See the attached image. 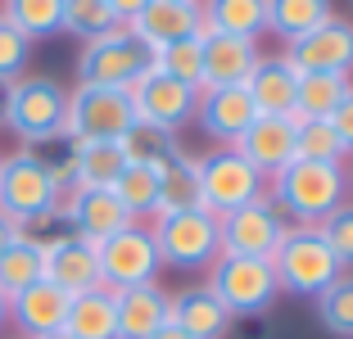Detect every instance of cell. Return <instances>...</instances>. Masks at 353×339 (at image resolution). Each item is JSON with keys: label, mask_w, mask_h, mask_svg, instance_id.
Instances as JSON below:
<instances>
[{"label": "cell", "mask_w": 353, "mask_h": 339, "mask_svg": "<svg viewBox=\"0 0 353 339\" xmlns=\"http://www.w3.org/2000/svg\"><path fill=\"white\" fill-rule=\"evenodd\" d=\"M268 199L285 213L290 226H322L349 199L344 163H308V158H294L290 167H281L268 181Z\"/></svg>", "instance_id": "1"}, {"label": "cell", "mask_w": 353, "mask_h": 339, "mask_svg": "<svg viewBox=\"0 0 353 339\" xmlns=\"http://www.w3.org/2000/svg\"><path fill=\"white\" fill-rule=\"evenodd\" d=\"M63 113H68V91L54 77H19L10 82L0 123L23 141V150H37L63 141Z\"/></svg>", "instance_id": "2"}, {"label": "cell", "mask_w": 353, "mask_h": 339, "mask_svg": "<svg viewBox=\"0 0 353 339\" xmlns=\"http://www.w3.org/2000/svg\"><path fill=\"white\" fill-rule=\"evenodd\" d=\"M268 263L276 271L281 294H294V298H317L344 271V263L331 254V245L322 240L317 226H290Z\"/></svg>", "instance_id": "3"}, {"label": "cell", "mask_w": 353, "mask_h": 339, "mask_svg": "<svg viewBox=\"0 0 353 339\" xmlns=\"http://www.w3.org/2000/svg\"><path fill=\"white\" fill-rule=\"evenodd\" d=\"M54 172L37 150H19V154L0 158V213L14 226H37L50 222L54 213Z\"/></svg>", "instance_id": "4"}, {"label": "cell", "mask_w": 353, "mask_h": 339, "mask_svg": "<svg viewBox=\"0 0 353 339\" xmlns=\"http://www.w3.org/2000/svg\"><path fill=\"white\" fill-rule=\"evenodd\" d=\"M150 68H154V50L145 41H136L127 28L104 32L95 41H82V50H77V86L132 91Z\"/></svg>", "instance_id": "5"}, {"label": "cell", "mask_w": 353, "mask_h": 339, "mask_svg": "<svg viewBox=\"0 0 353 339\" xmlns=\"http://www.w3.org/2000/svg\"><path fill=\"white\" fill-rule=\"evenodd\" d=\"M154 245L163 267L195 271L213 267V258L222 254V226L208 208H181V213H159L154 217Z\"/></svg>", "instance_id": "6"}, {"label": "cell", "mask_w": 353, "mask_h": 339, "mask_svg": "<svg viewBox=\"0 0 353 339\" xmlns=\"http://www.w3.org/2000/svg\"><path fill=\"white\" fill-rule=\"evenodd\" d=\"M199 195H204V208L213 217H227L268 195V176L236 145H222L213 154H199Z\"/></svg>", "instance_id": "7"}, {"label": "cell", "mask_w": 353, "mask_h": 339, "mask_svg": "<svg viewBox=\"0 0 353 339\" xmlns=\"http://www.w3.org/2000/svg\"><path fill=\"white\" fill-rule=\"evenodd\" d=\"M208 289L222 298V308L231 317H259L276 303L281 285L268 258H236V254H218L208 267Z\"/></svg>", "instance_id": "8"}, {"label": "cell", "mask_w": 353, "mask_h": 339, "mask_svg": "<svg viewBox=\"0 0 353 339\" xmlns=\"http://www.w3.org/2000/svg\"><path fill=\"white\" fill-rule=\"evenodd\" d=\"M95 258H100V285L114 289V294L136 289V285H154L159 271H163L154 231L141 226V222L123 226V231L109 236V240H100V245H95Z\"/></svg>", "instance_id": "9"}, {"label": "cell", "mask_w": 353, "mask_h": 339, "mask_svg": "<svg viewBox=\"0 0 353 339\" xmlns=\"http://www.w3.org/2000/svg\"><path fill=\"white\" fill-rule=\"evenodd\" d=\"M136 123L132 95L114 86H73L63 113V145L73 141H118Z\"/></svg>", "instance_id": "10"}, {"label": "cell", "mask_w": 353, "mask_h": 339, "mask_svg": "<svg viewBox=\"0 0 353 339\" xmlns=\"http://www.w3.org/2000/svg\"><path fill=\"white\" fill-rule=\"evenodd\" d=\"M218 226H222V254H236V258H272L281 236L290 231L285 213L268 195L227 213V217H218Z\"/></svg>", "instance_id": "11"}, {"label": "cell", "mask_w": 353, "mask_h": 339, "mask_svg": "<svg viewBox=\"0 0 353 339\" xmlns=\"http://www.w3.org/2000/svg\"><path fill=\"white\" fill-rule=\"evenodd\" d=\"M285 63L294 72H331V77H349L353 72V23L331 14L312 32H303L299 41H285Z\"/></svg>", "instance_id": "12"}, {"label": "cell", "mask_w": 353, "mask_h": 339, "mask_svg": "<svg viewBox=\"0 0 353 339\" xmlns=\"http://www.w3.org/2000/svg\"><path fill=\"white\" fill-rule=\"evenodd\" d=\"M127 95H132L136 123L163 127V132H181V127L195 118V104H199L195 86L176 82V77H168V72H159V68H150Z\"/></svg>", "instance_id": "13"}, {"label": "cell", "mask_w": 353, "mask_h": 339, "mask_svg": "<svg viewBox=\"0 0 353 339\" xmlns=\"http://www.w3.org/2000/svg\"><path fill=\"white\" fill-rule=\"evenodd\" d=\"M136 41H145L150 50H163L172 41H186L204 32V14H199V0H150L145 10L127 23Z\"/></svg>", "instance_id": "14"}, {"label": "cell", "mask_w": 353, "mask_h": 339, "mask_svg": "<svg viewBox=\"0 0 353 339\" xmlns=\"http://www.w3.org/2000/svg\"><path fill=\"white\" fill-rule=\"evenodd\" d=\"M46 245V280L59 285L63 294H86V289H100V258H95V245L73 231H63L54 240H41Z\"/></svg>", "instance_id": "15"}, {"label": "cell", "mask_w": 353, "mask_h": 339, "mask_svg": "<svg viewBox=\"0 0 353 339\" xmlns=\"http://www.w3.org/2000/svg\"><path fill=\"white\" fill-rule=\"evenodd\" d=\"M195 118H199V127H204L208 141L236 145L240 136L250 132V123L259 118V109H254V100H250L245 86H213V91H199Z\"/></svg>", "instance_id": "16"}, {"label": "cell", "mask_w": 353, "mask_h": 339, "mask_svg": "<svg viewBox=\"0 0 353 339\" xmlns=\"http://www.w3.org/2000/svg\"><path fill=\"white\" fill-rule=\"evenodd\" d=\"M68 303H73V294H63L59 285H50V280L41 276L37 285L19 289V294L10 298V321L19 326L23 339H41V335H50V330H63Z\"/></svg>", "instance_id": "17"}, {"label": "cell", "mask_w": 353, "mask_h": 339, "mask_svg": "<svg viewBox=\"0 0 353 339\" xmlns=\"http://www.w3.org/2000/svg\"><path fill=\"white\" fill-rule=\"evenodd\" d=\"M236 150L272 181L281 167H290V163H294V123H290V118H272V113H259V118L250 123V132L236 141Z\"/></svg>", "instance_id": "18"}, {"label": "cell", "mask_w": 353, "mask_h": 339, "mask_svg": "<svg viewBox=\"0 0 353 339\" xmlns=\"http://www.w3.org/2000/svg\"><path fill=\"white\" fill-rule=\"evenodd\" d=\"M168 321H172L181 335L190 339H227L231 330V312L222 308V298L213 294L208 285H186L172 294V312H168Z\"/></svg>", "instance_id": "19"}, {"label": "cell", "mask_w": 353, "mask_h": 339, "mask_svg": "<svg viewBox=\"0 0 353 339\" xmlns=\"http://www.w3.org/2000/svg\"><path fill=\"white\" fill-rule=\"evenodd\" d=\"M259 59H263L259 41H245V37H204V82H199V91L245 86Z\"/></svg>", "instance_id": "20"}, {"label": "cell", "mask_w": 353, "mask_h": 339, "mask_svg": "<svg viewBox=\"0 0 353 339\" xmlns=\"http://www.w3.org/2000/svg\"><path fill=\"white\" fill-rule=\"evenodd\" d=\"M245 91H250L254 109L259 113H272V118H285V113H294V95H299V72L285 63V54H263L259 63H254L250 82H245Z\"/></svg>", "instance_id": "21"}, {"label": "cell", "mask_w": 353, "mask_h": 339, "mask_svg": "<svg viewBox=\"0 0 353 339\" xmlns=\"http://www.w3.org/2000/svg\"><path fill=\"white\" fill-rule=\"evenodd\" d=\"M172 294L163 285H136L118 294V339H150L159 326H168Z\"/></svg>", "instance_id": "22"}, {"label": "cell", "mask_w": 353, "mask_h": 339, "mask_svg": "<svg viewBox=\"0 0 353 339\" xmlns=\"http://www.w3.org/2000/svg\"><path fill=\"white\" fill-rule=\"evenodd\" d=\"M204 37H245L259 41L268 32V0H199Z\"/></svg>", "instance_id": "23"}, {"label": "cell", "mask_w": 353, "mask_h": 339, "mask_svg": "<svg viewBox=\"0 0 353 339\" xmlns=\"http://www.w3.org/2000/svg\"><path fill=\"white\" fill-rule=\"evenodd\" d=\"M68 167H73L77 190H109L118 172L127 167L118 141H73L68 145Z\"/></svg>", "instance_id": "24"}, {"label": "cell", "mask_w": 353, "mask_h": 339, "mask_svg": "<svg viewBox=\"0 0 353 339\" xmlns=\"http://www.w3.org/2000/svg\"><path fill=\"white\" fill-rule=\"evenodd\" d=\"M63 330L77 339H118V294L104 285L86 289V294H73Z\"/></svg>", "instance_id": "25"}, {"label": "cell", "mask_w": 353, "mask_h": 339, "mask_svg": "<svg viewBox=\"0 0 353 339\" xmlns=\"http://www.w3.org/2000/svg\"><path fill=\"white\" fill-rule=\"evenodd\" d=\"M46 276V245L32 231H19L10 245L0 249V294L14 298L19 289L37 285Z\"/></svg>", "instance_id": "26"}, {"label": "cell", "mask_w": 353, "mask_h": 339, "mask_svg": "<svg viewBox=\"0 0 353 339\" xmlns=\"http://www.w3.org/2000/svg\"><path fill=\"white\" fill-rule=\"evenodd\" d=\"M181 208H204L199 195V154L176 150L159 167V213H181Z\"/></svg>", "instance_id": "27"}, {"label": "cell", "mask_w": 353, "mask_h": 339, "mask_svg": "<svg viewBox=\"0 0 353 339\" xmlns=\"http://www.w3.org/2000/svg\"><path fill=\"white\" fill-rule=\"evenodd\" d=\"M0 19L28 41H50L63 32V0H0Z\"/></svg>", "instance_id": "28"}, {"label": "cell", "mask_w": 353, "mask_h": 339, "mask_svg": "<svg viewBox=\"0 0 353 339\" xmlns=\"http://www.w3.org/2000/svg\"><path fill=\"white\" fill-rule=\"evenodd\" d=\"M331 14L335 0H268V32L281 41H299L303 32H312Z\"/></svg>", "instance_id": "29"}, {"label": "cell", "mask_w": 353, "mask_h": 339, "mask_svg": "<svg viewBox=\"0 0 353 339\" xmlns=\"http://www.w3.org/2000/svg\"><path fill=\"white\" fill-rule=\"evenodd\" d=\"M109 190L118 195V204L127 208L132 222H141V217H159V167L127 163Z\"/></svg>", "instance_id": "30"}, {"label": "cell", "mask_w": 353, "mask_h": 339, "mask_svg": "<svg viewBox=\"0 0 353 339\" xmlns=\"http://www.w3.org/2000/svg\"><path fill=\"white\" fill-rule=\"evenodd\" d=\"M118 150H123L127 163L163 167L181 145H176V132H163V127H150V123H132L123 136H118Z\"/></svg>", "instance_id": "31"}, {"label": "cell", "mask_w": 353, "mask_h": 339, "mask_svg": "<svg viewBox=\"0 0 353 339\" xmlns=\"http://www.w3.org/2000/svg\"><path fill=\"white\" fill-rule=\"evenodd\" d=\"M312 308H317V321H322L326 335L353 339V271H340L322 294L312 298Z\"/></svg>", "instance_id": "32"}, {"label": "cell", "mask_w": 353, "mask_h": 339, "mask_svg": "<svg viewBox=\"0 0 353 339\" xmlns=\"http://www.w3.org/2000/svg\"><path fill=\"white\" fill-rule=\"evenodd\" d=\"M349 95V77H331V72H299V95H294V113L299 118H331L335 104Z\"/></svg>", "instance_id": "33"}, {"label": "cell", "mask_w": 353, "mask_h": 339, "mask_svg": "<svg viewBox=\"0 0 353 339\" xmlns=\"http://www.w3.org/2000/svg\"><path fill=\"white\" fill-rule=\"evenodd\" d=\"M154 68L199 91V82H204V32H199V37H186V41H172V45H163V50H154Z\"/></svg>", "instance_id": "34"}, {"label": "cell", "mask_w": 353, "mask_h": 339, "mask_svg": "<svg viewBox=\"0 0 353 339\" xmlns=\"http://www.w3.org/2000/svg\"><path fill=\"white\" fill-rule=\"evenodd\" d=\"M294 158H308V163H344V145L331 132L326 118H303L294 127Z\"/></svg>", "instance_id": "35"}, {"label": "cell", "mask_w": 353, "mask_h": 339, "mask_svg": "<svg viewBox=\"0 0 353 339\" xmlns=\"http://www.w3.org/2000/svg\"><path fill=\"white\" fill-rule=\"evenodd\" d=\"M123 28L109 10V0H63V32L77 41H95L104 32Z\"/></svg>", "instance_id": "36"}, {"label": "cell", "mask_w": 353, "mask_h": 339, "mask_svg": "<svg viewBox=\"0 0 353 339\" xmlns=\"http://www.w3.org/2000/svg\"><path fill=\"white\" fill-rule=\"evenodd\" d=\"M28 59H32V41L19 28L0 19V82H19L28 77Z\"/></svg>", "instance_id": "37"}, {"label": "cell", "mask_w": 353, "mask_h": 339, "mask_svg": "<svg viewBox=\"0 0 353 339\" xmlns=\"http://www.w3.org/2000/svg\"><path fill=\"white\" fill-rule=\"evenodd\" d=\"M317 231H322V240L331 245V254L340 258L344 271H349V267H353V204H349V199H344V204L335 208V213L326 217Z\"/></svg>", "instance_id": "38"}, {"label": "cell", "mask_w": 353, "mask_h": 339, "mask_svg": "<svg viewBox=\"0 0 353 339\" xmlns=\"http://www.w3.org/2000/svg\"><path fill=\"white\" fill-rule=\"evenodd\" d=\"M326 123H331V132L340 136L344 154H353V86H349V95H344V100L335 104V113L326 118Z\"/></svg>", "instance_id": "39"}, {"label": "cell", "mask_w": 353, "mask_h": 339, "mask_svg": "<svg viewBox=\"0 0 353 339\" xmlns=\"http://www.w3.org/2000/svg\"><path fill=\"white\" fill-rule=\"evenodd\" d=\"M145 5H150V0H109V10H114V19L123 23V28H127V23H132L141 10H145Z\"/></svg>", "instance_id": "40"}, {"label": "cell", "mask_w": 353, "mask_h": 339, "mask_svg": "<svg viewBox=\"0 0 353 339\" xmlns=\"http://www.w3.org/2000/svg\"><path fill=\"white\" fill-rule=\"evenodd\" d=\"M19 231H23V226H14V222H10V217L0 213V249L10 245V240H14V236H19Z\"/></svg>", "instance_id": "41"}, {"label": "cell", "mask_w": 353, "mask_h": 339, "mask_svg": "<svg viewBox=\"0 0 353 339\" xmlns=\"http://www.w3.org/2000/svg\"><path fill=\"white\" fill-rule=\"evenodd\" d=\"M150 339H190V335H181V330H176L172 321H168V326H159V330H154V335H150Z\"/></svg>", "instance_id": "42"}, {"label": "cell", "mask_w": 353, "mask_h": 339, "mask_svg": "<svg viewBox=\"0 0 353 339\" xmlns=\"http://www.w3.org/2000/svg\"><path fill=\"white\" fill-rule=\"evenodd\" d=\"M5 321H10V298L0 294V330H5Z\"/></svg>", "instance_id": "43"}, {"label": "cell", "mask_w": 353, "mask_h": 339, "mask_svg": "<svg viewBox=\"0 0 353 339\" xmlns=\"http://www.w3.org/2000/svg\"><path fill=\"white\" fill-rule=\"evenodd\" d=\"M344 185H349V195H353V154H349V167H344ZM353 204V199H349Z\"/></svg>", "instance_id": "44"}, {"label": "cell", "mask_w": 353, "mask_h": 339, "mask_svg": "<svg viewBox=\"0 0 353 339\" xmlns=\"http://www.w3.org/2000/svg\"><path fill=\"white\" fill-rule=\"evenodd\" d=\"M41 339H77V335H68V330H50V335H41Z\"/></svg>", "instance_id": "45"}, {"label": "cell", "mask_w": 353, "mask_h": 339, "mask_svg": "<svg viewBox=\"0 0 353 339\" xmlns=\"http://www.w3.org/2000/svg\"><path fill=\"white\" fill-rule=\"evenodd\" d=\"M5 100H10V82H0V109H5Z\"/></svg>", "instance_id": "46"}]
</instances>
